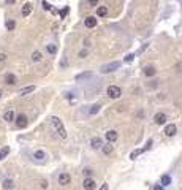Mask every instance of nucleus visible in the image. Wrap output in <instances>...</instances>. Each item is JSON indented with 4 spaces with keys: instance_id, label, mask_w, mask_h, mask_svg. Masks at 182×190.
Segmentation results:
<instances>
[{
    "instance_id": "38",
    "label": "nucleus",
    "mask_w": 182,
    "mask_h": 190,
    "mask_svg": "<svg viewBox=\"0 0 182 190\" xmlns=\"http://www.w3.org/2000/svg\"><path fill=\"white\" fill-rule=\"evenodd\" d=\"M5 60H6V54H0V62H5Z\"/></svg>"
},
{
    "instance_id": "35",
    "label": "nucleus",
    "mask_w": 182,
    "mask_h": 190,
    "mask_svg": "<svg viewBox=\"0 0 182 190\" xmlns=\"http://www.w3.org/2000/svg\"><path fill=\"white\" fill-rule=\"evenodd\" d=\"M75 97H76L75 92H67V94H65V98H68V100H73Z\"/></svg>"
},
{
    "instance_id": "16",
    "label": "nucleus",
    "mask_w": 182,
    "mask_h": 190,
    "mask_svg": "<svg viewBox=\"0 0 182 190\" xmlns=\"http://www.w3.org/2000/svg\"><path fill=\"white\" fill-rule=\"evenodd\" d=\"M14 111H11V109H8V111H5V114H3V120H6V122H13L14 120Z\"/></svg>"
},
{
    "instance_id": "34",
    "label": "nucleus",
    "mask_w": 182,
    "mask_h": 190,
    "mask_svg": "<svg viewBox=\"0 0 182 190\" xmlns=\"http://www.w3.org/2000/svg\"><path fill=\"white\" fill-rule=\"evenodd\" d=\"M100 0H89V5L92 6V8H97V5H98Z\"/></svg>"
},
{
    "instance_id": "41",
    "label": "nucleus",
    "mask_w": 182,
    "mask_h": 190,
    "mask_svg": "<svg viewBox=\"0 0 182 190\" xmlns=\"http://www.w3.org/2000/svg\"><path fill=\"white\" fill-rule=\"evenodd\" d=\"M14 2H16V0H6V5H13Z\"/></svg>"
},
{
    "instance_id": "23",
    "label": "nucleus",
    "mask_w": 182,
    "mask_h": 190,
    "mask_svg": "<svg viewBox=\"0 0 182 190\" xmlns=\"http://www.w3.org/2000/svg\"><path fill=\"white\" fill-rule=\"evenodd\" d=\"M108 14V6H98L97 8V16H100V18H103V16Z\"/></svg>"
},
{
    "instance_id": "26",
    "label": "nucleus",
    "mask_w": 182,
    "mask_h": 190,
    "mask_svg": "<svg viewBox=\"0 0 182 190\" xmlns=\"http://www.w3.org/2000/svg\"><path fill=\"white\" fill-rule=\"evenodd\" d=\"M5 25H6V29H8V30H14V29H16V21H13V19H8Z\"/></svg>"
},
{
    "instance_id": "24",
    "label": "nucleus",
    "mask_w": 182,
    "mask_h": 190,
    "mask_svg": "<svg viewBox=\"0 0 182 190\" xmlns=\"http://www.w3.org/2000/svg\"><path fill=\"white\" fill-rule=\"evenodd\" d=\"M41 59H43V56H41L40 51H33V52H32V60H33V62H40Z\"/></svg>"
},
{
    "instance_id": "9",
    "label": "nucleus",
    "mask_w": 182,
    "mask_h": 190,
    "mask_svg": "<svg viewBox=\"0 0 182 190\" xmlns=\"http://www.w3.org/2000/svg\"><path fill=\"white\" fill-rule=\"evenodd\" d=\"M32 10H33V5L30 2H27V3H24V5H22V10H21V14L24 16V18H27V16L30 14V13H32Z\"/></svg>"
},
{
    "instance_id": "36",
    "label": "nucleus",
    "mask_w": 182,
    "mask_h": 190,
    "mask_svg": "<svg viewBox=\"0 0 182 190\" xmlns=\"http://www.w3.org/2000/svg\"><path fill=\"white\" fill-rule=\"evenodd\" d=\"M67 13H68V6H65V8H63L62 11H60V18H65Z\"/></svg>"
},
{
    "instance_id": "29",
    "label": "nucleus",
    "mask_w": 182,
    "mask_h": 190,
    "mask_svg": "<svg viewBox=\"0 0 182 190\" xmlns=\"http://www.w3.org/2000/svg\"><path fill=\"white\" fill-rule=\"evenodd\" d=\"M41 5H43V10H45V11H52L51 3H48L46 0H43V2H41Z\"/></svg>"
},
{
    "instance_id": "42",
    "label": "nucleus",
    "mask_w": 182,
    "mask_h": 190,
    "mask_svg": "<svg viewBox=\"0 0 182 190\" xmlns=\"http://www.w3.org/2000/svg\"><path fill=\"white\" fill-rule=\"evenodd\" d=\"M147 46H149V45H143V46H141V49H139V52H143V51H144V49H146V48H147Z\"/></svg>"
},
{
    "instance_id": "13",
    "label": "nucleus",
    "mask_w": 182,
    "mask_h": 190,
    "mask_svg": "<svg viewBox=\"0 0 182 190\" xmlns=\"http://www.w3.org/2000/svg\"><path fill=\"white\" fill-rule=\"evenodd\" d=\"M92 76H93L92 71H82V73L76 74V81H86V79H89V78H92Z\"/></svg>"
},
{
    "instance_id": "5",
    "label": "nucleus",
    "mask_w": 182,
    "mask_h": 190,
    "mask_svg": "<svg viewBox=\"0 0 182 190\" xmlns=\"http://www.w3.org/2000/svg\"><path fill=\"white\" fill-rule=\"evenodd\" d=\"M82 187H84V190H93V189H97L95 179H93V178H84Z\"/></svg>"
},
{
    "instance_id": "31",
    "label": "nucleus",
    "mask_w": 182,
    "mask_h": 190,
    "mask_svg": "<svg viewBox=\"0 0 182 190\" xmlns=\"http://www.w3.org/2000/svg\"><path fill=\"white\" fill-rule=\"evenodd\" d=\"M133 59H135V54H127V56H125V59H124V62L130 63V62H133Z\"/></svg>"
},
{
    "instance_id": "40",
    "label": "nucleus",
    "mask_w": 182,
    "mask_h": 190,
    "mask_svg": "<svg viewBox=\"0 0 182 190\" xmlns=\"http://www.w3.org/2000/svg\"><path fill=\"white\" fill-rule=\"evenodd\" d=\"M41 187L46 189V187H48V182H46V181H41Z\"/></svg>"
},
{
    "instance_id": "2",
    "label": "nucleus",
    "mask_w": 182,
    "mask_h": 190,
    "mask_svg": "<svg viewBox=\"0 0 182 190\" xmlns=\"http://www.w3.org/2000/svg\"><path fill=\"white\" fill-rule=\"evenodd\" d=\"M120 65H122V62H109V63H104V65L100 67V71H102L103 74H106V73H113V71H116V70H119L120 68Z\"/></svg>"
},
{
    "instance_id": "14",
    "label": "nucleus",
    "mask_w": 182,
    "mask_h": 190,
    "mask_svg": "<svg viewBox=\"0 0 182 190\" xmlns=\"http://www.w3.org/2000/svg\"><path fill=\"white\" fill-rule=\"evenodd\" d=\"M16 81H18V79H16V76H14L13 73H6V74H5V83H6V84H10V86H14Z\"/></svg>"
},
{
    "instance_id": "30",
    "label": "nucleus",
    "mask_w": 182,
    "mask_h": 190,
    "mask_svg": "<svg viewBox=\"0 0 182 190\" xmlns=\"http://www.w3.org/2000/svg\"><path fill=\"white\" fill-rule=\"evenodd\" d=\"M82 174L86 176V178H92V174H93V169H92V168H84Z\"/></svg>"
},
{
    "instance_id": "28",
    "label": "nucleus",
    "mask_w": 182,
    "mask_h": 190,
    "mask_svg": "<svg viewBox=\"0 0 182 190\" xmlns=\"http://www.w3.org/2000/svg\"><path fill=\"white\" fill-rule=\"evenodd\" d=\"M143 149H136V151H133V152H131V154H130V158H131V160H135V158H136L138 157V155H141V154H143Z\"/></svg>"
},
{
    "instance_id": "8",
    "label": "nucleus",
    "mask_w": 182,
    "mask_h": 190,
    "mask_svg": "<svg viewBox=\"0 0 182 190\" xmlns=\"http://www.w3.org/2000/svg\"><path fill=\"white\" fill-rule=\"evenodd\" d=\"M104 136H106L108 142H111V144H113L114 141H117V138H119V133H117L116 130H108V131H106V135H104Z\"/></svg>"
},
{
    "instance_id": "39",
    "label": "nucleus",
    "mask_w": 182,
    "mask_h": 190,
    "mask_svg": "<svg viewBox=\"0 0 182 190\" xmlns=\"http://www.w3.org/2000/svg\"><path fill=\"white\" fill-rule=\"evenodd\" d=\"M108 189H109V187H108V184L104 182V184H102V187H100L98 190H108Z\"/></svg>"
},
{
    "instance_id": "43",
    "label": "nucleus",
    "mask_w": 182,
    "mask_h": 190,
    "mask_svg": "<svg viewBox=\"0 0 182 190\" xmlns=\"http://www.w3.org/2000/svg\"><path fill=\"white\" fill-rule=\"evenodd\" d=\"M0 97H2V90H0Z\"/></svg>"
},
{
    "instance_id": "7",
    "label": "nucleus",
    "mask_w": 182,
    "mask_h": 190,
    "mask_svg": "<svg viewBox=\"0 0 182 190\" xmlns=\"http://www.w3.org/2000/svg\"><path fill=\"white\" fill-rule=\"evenodd\" d=\"M166 120H168V117H166V114H163V113H157L155 116H154V122H155L157 125L166 124Z\"/></svg>"
},
{
    "instance_id": "15",
    "label": "nucleus",
    "mask_w": 182,
    "mask_h": 190,
    "mask_svg": "<svg viewBox=\"0 0 182 190\" xmlns=\"http://www.w3.org/2000/svg\"><path fill=\"white\" fill-rule=\"evenodd\" d=\"M170 184H171V176L170 174H163L160 178V185L161 187H168Z\"/></svg>"
},
{
    "instance_id": "4",
    "label": "nucleus",
    "mask_w": 182,
    "mask_h": 190,
    "mask_svg": "<svg viewBox=\"0 0 182 190\" xmlns=\"http://www.w3.org/2000/svg\"><path fill=\"white\" fill-rule=\"evenodd\" d=\"M14 120H16V127H18V128H25L27 124H29V119H27V116H25L24 113L18 114V116L14 117Z\"/></svg>"
},
{
    "instance_id": "18",
    "label": "nucleus",
    "mask_w": 182,
    "mask_h": 190,
    "mask_svg": "<svg viewBox=\"0 0 182 190\" xmlns=\"http://www.w3.org/2000/svg\"><path fill=\"white\" fill-rule=\"evenodd\" d=\"M33 158L35 160H45V158H48V155H46L45 151H35L33 152Z\"/></svg>"
},
{
    "instance_id": "25",
    "label": "nucleus",
    "mask_w": 182,
    "mask_h": 190,
    "mask_svg": "<svg viewBox=\"0 0 182 190\" xmlns=\"http://www.w3.org/2000/svg\"><path fill=\"white\" fill-rule=\"evenodd\" d=\"M100 108H102V105H98V103H95V105H92V106H90V109H89V114H97L100 111Z\"/></svg>"
},
{
    "instance_id": "27",
    "label": "nucleus",
    "mask_w": 182,
    "mask_h": 190,
    "mask_svg": "<svg viewBox=\"0 0 182 190\" xmlns=\"http://www.w3.org/2000/svg\"><path fill=\"white\" fill-rule=\"evenodd\" d=\"M8 154H10V147H8V146H5V147L0 151V160H3V158H5Z\"/></svg>"
},
{
    "instance_id": "20",
    "label": "nucleus",
    "mask_w": 182,
    "mask_h": 190,
    "mask_svg": "<svg viewBox=\"0 0 182 190\" xmlns=\"http://www.w3.org/2000/svg\"><path fill=\"white\" fill-rule=\"evenodd\" d=\"M46 51H48L51 56H56L57 54V46L54 45V43H49V45H46Z\"/></svg>"
},
{
    "instance_id": "33",
    "label": "nucleus",
    "mask_w": 182,
    "mask_h": 190,
    "mask_svg": "<svg viewBox=\"0 0 182 190\" xmlns=\"http://www.w3.org/2000/svg\"><path fill=\"white\" fill-rule=\"evenodd\" d=\"M152 140H147V142H146V146L143 147V151H147V149H150V146H152Z\"/></svg>"
},
{
    "instance_id": "37",
    "label": "nucleus",
    "mask_w": 182,
    "mask_h": 190,
    "mask_svg": "<svg viewBox=\"0 0 182 190\" xmlns=\"http://www.w3.org/2000/svg\"><path fill=\"white\" fill-rule=\"evenodd\" d=\"M154 190H165V187H161L160 184H155L154 185Z\"/></svg>"
},
{
    "instance_id": "11",
    "label": "nucleus",
    "mask_w": 182,
    "mask_h": 190,
    "mask_svg": "<svg viewBox=\"0 0 182 190\" xmlns=\"http://www.w3.org/2000/svg\"><path fill=\"white\" fill-rule=\"evenodd\" d=\"M176 131H177V128L174 124H168L166 127H165V135H166V136H174Z\"/></svg>"
},
{
    "instance_id": "12",
    "label": "nucleus",
    "mask_w": 182,
    "mask_h": 190,
    "mask_svg": "<svg viewBox=\"0 0 182 190\" xmlns=\"http://www.w3.org/2000/svg\"><path fill=\"white\" fill-rule=\"evenodd\" d=\"M102 146H103V140H102V138L95 136V138L90 140V147H92V149H102Z\"/></svg>"
},
{
    "instance_id": "32",
    "label": "nucleus",
    "mask_w": 182,
    "mask_h": 190,
    "mask_svg": "<svg viewBox=\"0 0 182 190\" xmlns=\"http://www.w3.org/2000/svg\"><path fill=\"white\" fill-rule=\"evenodd\" d=\"M87 54H89V52H87V49H81V51H79V57H81V59L87 57Z\"/></svg>"
},
{
    "instance_id": "19",
    "label": "nucleus",
    "mask_w": 182,
    "mask_h": 190,
    "mask_svg": "<svg viewBox=\"0 0 182 190\" xmlns=\"http://www.w3.org/2000/svg\"><path fill=\"white\" fill-rule=\"evenodd\" d=\"M35 90V86H27V87H22L19 90V95H27V94H32Z\"/></svg>"
},
{
    "instance_id": "21",
    "label": "nucleus",
    "mask_w": 182,
    "mask_h": 190,
    "mask_svg": "<svg viewBox=\"0 0 182 190\" xmlns=\"http://www.w3.org/2000/svg\"><path fill=\"white\" fill-rule=\"evenodd\" d=\"M155 73H157V70L154 68V67H146V68H144V74H146L147 78L155 76Z\"/></svg>"
},
{
    "instance_id": "10",
    "label": "nucleus",
    "mask_w": 182,
    "mask_h": 190,
    "mask_svg": "<svg viewBox=\"0 0 182 190\" xmlns=\"http://www.w3.org/2000/svg\"><path fill=\"white\" fill-rule=\"evenodd\" d=\"M84 25L87 27V29H93V27L97 25V18L95 16H89V18L84 19Z\"/></svg>"
},
{
    "instance_id": "3",
    "label": "nucleus",
    "mask_w": 182,
    "mask_h": 190,
    "mask_svg": "<svg viewBox=\"0 0 182 190\" xmlns=\"http://www.w3.org/2000/svg\"><path fill=\"white\" fill-rule=\"evenodd\" d=\"M106 94L109 98H119L120 95H122V90H120L119 86H109L106 89Z\"/></svg>"
},
{
    "instance_id": "6",
    "label": "nucleus",
    "mask_w": 182,
    "mask_h": 190,
    "mask_svg": "<svg viewBox=\"0 0 182 190\" xmlns=\"http://www.w3.org/2000/svg\"><path fill=\"white\" fill-rule=\"evenodd\" d=\"M57 182H59L60 185H68L70 182H71V176H70L68 173H60L59 178H57Z\"/></svg>"
},
{
    "instance_id": "17",
    "label": "nucleus",
    "mask_w": 182,
    "mask_h": 190,
    "mask_svg": "<svg viewBox=\"0 0 182 190\" xmlns=\"http://www.w3.org/2000/svg\"><path fill=\"white\" fill-rule=\"evenodd\" d=\"M102 151H103V154H104V155H109L111 152L114 151V146L111 144V142H106V144H103V146H102Z\"/></svg>"
},
{
    "instance_id": "1",
    "label": "nucleus",
    "mask_w": 182,
    "mask_h": 190,
    "mask_svg": "<svg viewBox=\"0 0 182 190\" xmlns=\"http://www.w3.org/2000/svg\"><path fill=\"white\" fill-rule=\"evenodd\" d=\"M51 122H52L54 128H56V131L59 133V136L65 140V138H67V130H65V127H63V122L60 120L57 116H52V117H51Z\"/></svg>"
},
{
    "instance_id": "22",
    "label": "nucleus",
    "mask_w": 182,
    "mask_h": 190,
    "mask_svg": "<svg viewBox=\"0 0 182 190\" xmlns=\"http://www.w3.org/2000/svg\"><path fill=\"white\" fill-rule=\"evenodd\" d=\"M2 185H3V189H5V190H11L13 187H14V182H13L11 179H5Z\"/></svg>"
}]
</instances>
